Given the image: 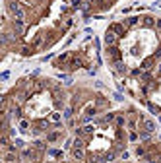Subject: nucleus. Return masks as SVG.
<instances>
[{
  "instance_id": "423d86ee",
  "label": "nucleus",
  "mask_w": 161,
  "mask_h": 163,
  "mask_svg": "<svg viewBox=\"0 0 161 163\" xmlns=\"http://www.w3.org/2000/svg\"><path fill=\"white\" fill-rule=\"evenodd\" d=\"M76 157H84V151L82 149H76Z\"/></svg>"
},
{
  "instance_id": "f03ea898",
  "label": "nucleus",
  "mask_w": 161,
  "mask_h": 163,
  "mask_svg": "<svg viewBox=\"0 0 161 163\" xmlns=\"http://www.w3.org/2000/svg\"><path fill=\"white\" fill-rule=\"evenodd\" d=\"M144 126H146V130H149V132H151V130L155 128V124L151 122V120H144Z\"/></svg>"
},
{
  "instance_id": "20e7f679",
  "label": "nucleus",
  "mask_w": 161,
  "mask_h": 163,
  "mask_svg": "<svg viewBox=\"0 0 161 163\" xmlns=\"http://www.w3.org/2000/svg\"><path fill=\"white\" fill-rule=\"evenodd\" d=\"M16 27H18V31H22V29H23V23H22V20H18V22H16Z\"/></svg>"
},
{
  "instance_id": "39448f33",
  "label": "nucleus",
  "mask_w": 161,
  "mask_h": 163,
  "mask_svg": "<svg viewBox=\"0 0 161 163\" xmlns=\"http://www.w3.org/2000/svg\"><path fill=\"white\" fill-rule=\"evenodd\" d=\"M51 119H52V120H60V115H58V113H54V115H52Z\"/></svg>"
},
{
  "instance_id": "f257e3e1",
  "label": "nucleus",
  "mask_w": 161,
  "mask_h": 163,
  "mask_svg": "<svg viewBox=\"0 0 161 163\" xmlns=\"http://www.w3.org/2000/svg\"><path fill=\"white\" fill-rule=\"evenodd\" d=\"M105 43L113 45V43H115V35H113V33H107V35H105Z\"/></svg>"
},
{
  "instance_id": "7ed1b4c3",
  "label": "nucleus",
  "mask_w": 161,
  "mask_h": 163,
  "mask_svg": "<svg viewBox=\"0 0 161 163\" xmlns=\"http://www.w3.org/2000/svg\"><path fill=\"white\" fill-rule=\"evenodd\" d=\"M82 132H86V134H89V132H93V126H86V128H84V130H82ZM80 132V134H82Z\"/></svg>"
}]
</instances>
